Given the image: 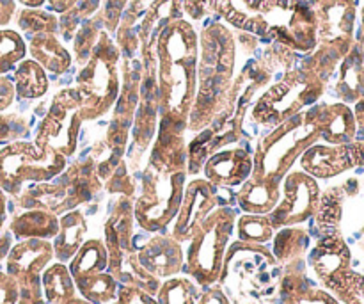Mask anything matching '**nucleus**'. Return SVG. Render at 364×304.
<instances>
[{
  "mask_svg": "<svg viewBox=\"0 0 364 304\" xmlns=\"http://www.w3.org/2000/svg\"><path fill=\"white\" fill-rule=\"evenodd\" d=\"M237 36L228 25L212 21L199 34L198 88L187 132H199L223 110L238 68Z\"/></svg>",
  "mask_w": 364,
  "mask_h": 304,
  "instance_id": "nucleus-2",
  "label": "nucleus"
},
{
  "mask_svg": "<svg viewBox=\"0 0 364 304\" xmlns=\"http://www.w3.org/2000/svg\"><path fill=\"white\" fill-rule=\"evenodd\" d=\"M181 9L191 20L201 21L210 14H215L217 0H180Z\"/></svg>",
  "mask_w": 364,
  "mask_h": 304,
  "instance_id": "nucleus-44",
  "label": "nucleus"
},
{
  "mask_svg": "<svg viewBox=\"0 0 364 304\" xmlns=\"http://www.w3.org/2000/svg\"><path fill=\"white\" fill-rule=\"evenodd\" d=\"M127 0H107V13H105V27L107 32H114L117 28V21L121 18V11L124 9Z\"/></svg>",
  "mask_w": 364,
  "mask_h": 304,
  "instance_id": "nucleus-50",
  "label": "nucleus"
},
{
  "mask_svg": "<svg viewBox=\"0 0 364 304\" xmlns=\"http://www.w3.org/2000/svg\"><path fill=\"white\" fill-rule=\"evenodd\" d=\"M18 28L27 34V38L36 34H57L59 32V18L52 11H43L41 7H23L16 18Z\"/></svg>",
  "mask_w": 364,
  "mask_h": 304,
  "instance_id": "nucleus-37",
  "label": "nucleus"
},
{
  "mask_svg": "<svg viewBox=\"0 0 364 304\" xmlns=\"http://www.w3.org/2000/svg\"><path fill=\"white\" fill-rule=\"evenodd\" d=\"M336 73L334 91L340 102L354 105L364 98V50L358 39L338 64Z\"/></svg>",
  "mask_w": 364,
  "mask_h": 304,
  "instance_id": "nucleus-23",
  "label": "nucleus"
},
{
  "mask_svg": "<svg viewBox=\"0 0 364 304\" xmlns=\"http://www.w3.org/2000/svg\"><path fill=\"white\" fill-rule=\"evenodd\" d=\"M109 194L112 196H128V198H135V192H137V180H135L134 174L128 169L127 162H119V166L112 171L109 178L103 184Z\"/></svg>",
  "mask_w": 364,
  "mask_h": 304,
  "instance_id": "nucleus-41",
  "label": "nucleus"
},
{
  "mask_svg": "<svg viewBox=\"0 0 364 304\" xmlns=\"http://www.w3.org/2000/svg\"><path fill=\"white\" fill-rule=\"evenodd\" d=\"M283 267L269 246L235 241L228 246L217 283L230 301L262 303L277 294Z\"/></svg>",
  "mask_w": 364,
  "mask_h": 304,
  "instance_id": "nucleus-3",
  "label": "nucleus"
},
{
  "mask_svg": "<svg viewBox=\"0 0 364 304\" xmlns=\"http://www.w3.org/2000/svg\"><path fill=\"white\" fill-rule=\"evenodd\" d=\"M320 182L309 177L301 167H294L281 182V199L269 219L276 230L308 223L316 214L320 203Z\"/></svg>",
  "mask_w": 364,
  "mask_h": 304,
  "instance_id": "nucleus-13",
  "label": "nucleus"
},
{
  "mask_svg": "<svg viewBox=\"0 0 364 304\" xmlns=\"http://www.w3.org/2000/svg\"><path fill=\"white\" fill-rule=\"evenodd\" d=\"M7 198H9V196L0 189V235H2L4 226H6L7 221Z\"/></svg>",
  "mask_w": 364,
  "mask_h": 304,
  "instance_id": "nucleus-55",
  "label": "nucleus"
},
{
  "mask_svg": "<svg viewBox=\"0 0 364 304\" xmlns=\"http://www.w3.org/2000/svg\"><path fill=\"white\" fill-rule=\"evenodd\" d=\"M363 231H364V228H363Z\"/></svg>",
  "mask_w": 364,
  "mask_h": 304,
  "instance_id": "nucleus-60",
  "label": "nucleus"
},
{
  "mask_svg": "<svg viewBox=\"0 0 364 304\" xmlns=\"http://www.w3.org/2000/svg\"><path fill=\"white\" fill-rule=\"evenodd\" d=\"M27 52L46 73L52 77H63L73 64V56L60 43L57 34H36L27 41Z\"/></svg>",
  "mask_w": 364,
  "mask_h": 304,
  "instance_id": "nucleus-25",
  "label": "nucleus"
},
{
  "mask_svg": "<svg viewBox=\"0 0 364 304\" xmlns=\"http://www.w3.org/2000/svg\"><path fill=\"white\" fill-rule=\"evenodd\" d=\"M64 304H95V303H91V301H87V299H84V298H80V295H75L73 299H70V301L68 303H64ZM110 304H116V303H110Z\"/></svg>",
  "mask_w": 364,
  "mask_h": 304,
  "instance_id": "nucleus-58",
  "label": "nucleus"
},
{
  "mask_svg": "<svg viewBox=\"0 0 364 304\" xmlns=\"http://www.w3.org/2000/svg\"><path fill=\"white\" fill-rule=\"evenodd\" d=\"M9 231L14 241H23V239L52 241L59 231V216L41 209L21 210L11 219Z\"/></svg>",
  "mask_w": 364,
  "mask_h": 304,
  "instance_id": "nucleus-27",
  "label": "nucleus"
},
{
  "mask_svg": "<svg viewBox=\"0 0 364 304\" xmlns=\"http://www.w3.org/2000/svg\"><path fill=\"white\" fill-rule=\"evenodd\" d=\"M80 105L82 100L77 88L57 91L36 128V145L48 152L60 153L66 159L73 157L77 153L82 125H84Z\"/></svg>",
  "mask_w": 364,
  "mask_h": 304,
  "instance_id": "nucleus-12",
  "label": "nucleus"
},
{
  "mask_svg": "<svg viewBox=\"0 0 364 304\" xmlns=\"http://www.w3.org/2000/svg\"><path fill=\"white\" fill-rule=\"evenodd\" d=\"M306 267L315 274L320 287L329 290L347 271L352 269V251L341 231L320 235L306 255Z\"/></svg>",
  "mask_w": 364,
  "mask_h": 304,
  "instance_id": "nucleus-18",
  "label": "nucleus"
},
{
  "mask_svg": "<svg viewBox=\"0 0 364 304\" xmlns=\"http://www.w3.org/2000/svg\"><path fill=\"white\" fill-rule=\"evenodd\" d=\"M102 189L103 182L96 174V166L89 157L68 162L66 169L52 180L25 187L21 194L14 198V203L21 210L41 209L63 216L91 203Z\"/></svg>",
  "mask_w": 364,
  "mask_h": 304,
  "instance_id": "nucleus-6",
  "label": "nucleus"
},
{
  "mask_svg": "<svg viewBox=\"0 0 364 304\" xmlns=\"http://www.w3.org/2000/svg\"><path fill=\"white\" fill-rule=\"evenodd\" d=\"M316 18V45L347 56L355 41L358 0H322L313 6Z\"/></svg>",
  "mask_w": 364,
  "mask_h": 304,
  "instance_id": "nucleus-16",
  "label": "nucleus"
},
{
  "mask_svg": "<svg viewBox=\"0 0 364 304\" xmlns=\"http://www.w3.org/2000/svg\"><path fill=\"white\" fill-rule=\"evenodd\" d=\"M354 194L355 191L348 189V182H345L343 185H333V187L326 189L320 194L318 209H316L315 217H313L320 235L340 231V223L341 217H343V203L345 199Z\"/></svg>",
  "mask_w": 364,
  "mask_h": 304,
  "instance_id": "nucleus-29",
  "label": "nucleus"
},
{
  "mask_svg": "<svg viewBox=\"0 0 364 304\" xmlns=\"http://www.w3.org/2000/svg\"><path fill=\"white\" fill-rule=\"evenodd\" d=\"M252 169V150L245 146H231L213 153L205 162L201 173L215 187L235 189L251 177Z\"/></svg>",
  "mask_w": 364,
  "mask_h": 304,
  "instance_id": "nucleus-21",
  "label": "nucleus"
},
{
  "mask_svg": "<svg viewBox=\"0 0 364 304\" xmlns=\"http://www.w3.org/2000/svg\"><path fill=\"white\" fill-rule=\"evenodd\" d=\"M121 50L107 31L98 36L91 56L77 73V91L80 95V116L85 121H96L107 116L116 105L121 91L119 75Z\"/></svg>",
  "mask_w": 364,
  "mask_h": 304,
  "instance_id": "nucleus-7",
  "label": "nucleus"
},
{
  "mask_svg": "<svg viewBox=\"0 0 364 304\" xmlns=\"http://www.w3.org/2000/svg\"><path fill=\"white\" fill-rule=\"evenodd\" d=\"M201 292L203 288L191 276L176 274L162 280L155 298L159 304H196Z\"/></svg>",
  "mask_w": 364,
  "mask_h": 304,
  "instance_id": "nucleus-34",
  "label": "nucleus"
},
{
  "mask_svg": "<svg viewBox=\"0 0 364 304\" xmlns=\"http://www.w3.org/2000/svg\"><path fill=\"white\" fill-rule=\"evenodd\" d=\"M139 263L159 280L183 273V244L174 241L169 234H149L142 244L137 246Z\"/></svg>",
  "mask_w": 364,
  "mask_h": 304,
  "instance_id": "nucleus-20",
  "label": "nucleus"
},
{
  "mask_svg": "<svg viewBox=\"0 0 364 304\" xmlns=\"http://www.w3.org/2000/svg\"><path fill=\"white\" fill-rule=\"evenodd\" d=\"M277 77L279 78L270 82L269 88L256 98L245 116L255 127L267 128V132L318 103L327 89V82L302 68L301 61L297 66Z\"/></svg>",
  "mask_w": 364,
  "mask_h": 304,
  "instance_id": "nucleus-4",
  "label": "nucleus"
},
{
  "mask_svg": "<svg viewBox=\"0 0 364 304\" xmlns=\"http://www.w3.org/2000/svg\"><path fill=\"white\" fill-rule=\"evenodd\" d=\"M274 234H276V228L270 223L269 214H238L237 223H235L237 241L269 246Z\"/></svg>",
  "mask_w": 364,
  "mask_h": 304,
  "instance_id": "nucleus-35",
  "label": "nucleus"
},
{
  "mask_svg": "<svg viewBox=\"0 0 364 304\" xmlns=\"http://www.w3.org/2000/svg\"><path fill=\"white\" fill-rule=\"evenodd\" d=\"M48 4V9L55 14H64L68 11L73 9L78 4V0H46Z\"/></svg>",
  "mask_w": 364,
  "mask_h": 304,
  "instance_id": "nucleus-54",
  "label": "nucleus"
},
{
  "mask_svg": "<svg viewBox=\"0 0 364 304\" xmlns=\"http://www.w3.org/2000/svg\"><path fill=\"white\" fill-rule=\"evenodd\" d=\"M41 287L46 304H64L78 294L68 263L55 260L43 271Z\"/></svg>",
  "mask_w": 364,
  "mask_h": 304,
  "instance_id": "nucleus-32",
  "label": "nucleus"
},
{
  "mask_svg": "<svg viewBox=\"0 0 364 304\" xmlns=\"http://www.w3.org/2000/svg\"><path fill=\"white\" fill-rule=\"evenodd\" d=\"M263 0H217L215 14L238 31L251 32Z\"/></svg>",
  "mask_w": 364,
  "mask_h": 304,
  "instance_id": "nucleus-36",
  "label": "nucleus"
},
{
  "mask_svg": "<svg viewBox=\"0 0 364 304\" xmlns=\"http://www.w3.org/2000/svg\"><path fill=\"white\" fill-rule=\"evenodd\" d=\"M352 112H354L355 120V141L364 142V98L359 100L358 103H354Z\"/></svg>",
  "mask_w": 364,
  "mask_h": 304,
  "instance_id": "nucleus-51",
  "label": "nucleus"
},
{
  "mask_svg": "<svg viewBox=\"0 0 364 304\" xmlns=\"http://www.w3.org/2000/svg\"><path fill=\"white\" fill-rule=\"evenodd\" d=\"M315 120L320 134V142L347 145V142L355 141L354 112L347 103H315Z\"/></svg>",
  "mask_w": 364,
  "mask_h": 304,
  "instance_id": "nucleus-22",
  "label": "nucleus"
},
{
  "mask_svg": "<svg viewBox=\"0 0 364 304\" xmlns=\"http://www.w3.org/2000/svg\"><path fill=\"white\" fill-rule=\"evenodd\" d=\"M89 234L87 217L84 210L75 209L59 216V231L52 239L55 262L68 263L84 244Z\"/></svg>",
  "mask_w": 364,
  "mask_h": 304,
  "instance_id": "nucleus-26",
  "label": "nucleus"
},
{
  "mask_svg": "<svg viewBox=\"0 0 364 304\" xmlns=\"http://www.w3.org/2000/svg\"><path fill=\"white\" fill-rule=\"evenodd\" d=\"M159 127L187 132L198 88L199 34L185 18H174L160 28L155 41Z\"/></svg>",
  "mask_w": 364,
  "mask_h": 304,
  "instance_id": "nucleus-1",
  "label": "nucleus"
},
{
  "mask_svg": "<svg viewBox=\"0 0 364 304\" xmlns=\"http://www.w3.org/2000/svg\"><path fill=\"white\" fill-rule=\"evenodd\" d=\"M100 32L102 31H98V25H96V21L91 20V18H85V20H82V23L78 25L77 32H75L73 36L75 61H77L78 66H82V64L89 59L96 41H98Z\"/></svg>",
  "mask_w": 364,
  "mask_h": 304,
  "instance_id": "nucleus-40",
  "label": "nucleus"
},
{
  "mask_svg": "<svg viewBox=\"0 0 364 304\" xmlns=\"http://www.w3.org/2000/svg\"><path fill=\"white\" fill-rule=\"evenodd\" d=\"M75 287H77L80 298L95 304L116 303L117 290H119V283L109 271L80 278V280L75 281Z\"/></svg>",
  "mask_w": 364,
  "mask_h": 304,
  "instance_id": "nucleus-33",
  "label": "nucleus"
},
{
  "mask_svg": "<svg viewBox=\"0 0 364 304\" xmlns=\"http://www.w3.org/2000/svg\"><path fill=\"white\" fill-rule=\"evenodd\" d=\"M18 283L13 276L0 269V304H16L18 303Z\"/></svg>",
  "mask_w": 364,
  "mask_h": 304,
  "instance_id": "nucleus-46",
  "label": "nucleus"
},
{
  "mask_svg": "<svg viewBox=\"0 0 364 304\" xmlns=\"http://www.w3.org/2000/svg\"><path fill=\"white\" fill-rule=\"evenodd\" d=\"M251 34L267 43H281L297 53H309L318 43L315 11L301 0H263Z\"/></svg>",
  "mask_w": 364,
  "mask_h": 304,
  "instance_id": "nucleus-10",
  "label": "nucleus"
},
{
  "mask_svg": "<svg viewBox=\"0 0 364 304\" xmlns=\"http://www.w3.org/2000/svg\"><path fill=\"white\" fill-rule=\"evenodd\" d=\"M98 6L100 0H78V4L73 7V11L80 20H85V18H89L96 9H98Z\"/></svg>",
  "mask_w": 364,
  "mask_h": 304,
  "instance_id": "nucleus-53",
  "label": "nucleus"
},
{
  "mask_svg": "<svg viewBox=\"0 0 364 304\" xmlns=\"http://www.w3.org/2000/svg\"><path fill=\"white\" fill-rule=\"evenodd\" d=\"M281 182L251 174L235 194L238 210L244 214H270L281 199Z\"/></svg>",
  "mask_w": 364,
  "mask_h": 304,
  "instance_id": "nucleus-24",
  "label": "nucleus"
},
{
  "mask_svg": "<svg viewBox=\"0 0 364 304\" xmlns=\"http://www.w3.org/2000/svg\"><path fill=\"white\" fill-rule=\"evenodd\" d=\"M27 41L13 28H0V75L13 71L27 57Z\"/></svg>",
  "mask_w": 364,
  "mask_h": 304,
  "instance_id": "nucleus-38",
  "label": "nucleus"
},
{
  "mask_svg": "<svg viewBox=\"0 0 364 304\" xmlns=\"http://www.w3.org/2000/svg\"><path fill=\"white\" fill-rule=\"evenodd\" d=\"M116 304H159L155 295L148 294L139 287H130V285H119L117 290Z\"/></svg>",
  "mask_w": 364,
  "mask_h": 304,
  "instance_id": "nucleus-45",
  "label": "nucleus"
},
{
  "mask_svg": "<svg viewBox=\"0 0 364 304\" xmlns=\"http://www.w3.org/2000/svg\"><path fill=\"white\" fill-rule=\"evenodd\" d=\"M55 260L52 241L23 239L11 246L6 256V273L14 278L20 287L41 283V274Z\"/></svg>",
  "mask_w": 364,
  "mask_h": 304,
  "instance_id": "nucleus-19",
  "label": "nucleus"
},
{
  "mask_svg": "<svg viewBox=\"0 0 364 304\" xmlns=\"http://www.w3.org/2000/svg\"><path fill=\"white\" fill-rule=\"evenodd\" d=\"M283 304H341L334 298L331 292H327L326 288L318 287V285H313L308 290H304L302 294L294 295V298L287 299Z\"/></svg>",
  "mask_w": 364,
  "mask_h": 304,
  "instance_id": "nucleus-43",
  "label": "nucleus"
},
{
  "mask_svg": "<svg viewBox=\"0 0 364 304\" xmlns=\"http://www.w3.org/2000/svg\"><path fill=\"white\" fill-rule=\"evenodd\" d=\"M13 71V84L14 89H16V98L38 100L48 93V73L34 59L25 57Z\"/></svg>",
  "mask_w": 364,
  "mask_h": 304,
  "instance_id": "nucleus-31",
  "label": "nucleus"
},
{
  "mask_svg": "<svg viewBox=\"0 0 364 304\" xmlns=\"http://www.w3.org/2000/svg\"><path fill=\"white\" fill-rule=\"evenodd\" d=\"M237 217L238 209L235 206H217L188 241L181 274L191 276L201 288L219 281L224 255L235 235Z\"/></svg>",
  "mask_w": 364,
  "mask_h": 304,
  "instance_id": "nucleus-9",
  "label": "nucleus"
},
{
  "mask_svg": "<svg viewBox=\"0 0 364 304\" xmlns=\"http://www.w3.org/2000/svg\"><path fill=\"white\" fill-rule=\"evenodd\" d=\"M301 2H304V4H308V6H316V4L318 2H322V0H301Z\"/></svg>",
  "mask_w": 364,
  "mask_h": 304,
  "instance_id": "nucleus-59",
  "label": "nucleus"
},
{
  "mask_svg": "<svg viewBox=\"0 0 364 304\" xmlns=\"http://www.w3.org/2000/svg\"><path fill=\"white\" fill-rule=\"evenodd\" d=\"M160 121V107H159V88H156V63L144 66L142 64V78L141 88H139V103L134 114V123L130 130V142L127 148V162L128 169L134 174L137 167V160L149 152L153 141L156 137Z\"/></svg>",
  "mask_w": 364,
  "mask_h": 304,
  "instance_id": "nucleus-14",
  "label": "nucleus"
},
{
  "mask_svg": "<svg viewBox=\"0 0 364 304\" xmlns=\"http://www.w3.org/2000/svg\"><path fill=\"white\" fill-rule=\"evenodd\" d=\"M272 255L276 256L281 267L294 266V263L304 262L309 248H311V235L302 224L299 226H287L276 230L272 239Z\"/></svg>",
  "mask_w": 364,
  "mask_h": 304,
  "instance_id": "nucleus-28",
  "label": "nucleus"
},
{
  "mask_svg": "<svg viewBox=\"0 0 364 304\" xmlns=\"http://www.w3.org/2000/svg\"><path fill=\"white\" fill-rule=\"evenodd\" d=\"M16 14V0H0V27H6Z\"/></svg>",
  "mask_w": 364,
  "mask_h": 304,
  "instance_id": "nucleus-52",
  "label": "nucleus"
},
{
  "mask_svg": "<svg viewBox=\"0 0 364 304\" xmlns=\"http://www.w3.org/2000/svg\"><path fill=\"white\" fill-rule=\"evenodd\" d=\"M327 292L341 304H364V274L347 271Z\"/></svg>",
  "mask_w": 364,
  "mask_h": 304,
  "instance_id": "nucleus-39",
  "label": "nucleus"
},
{
  "mask_svg": "<svg viewBox=\"0 0 364 304\" xmlns=\"http://www.w3.org/2000/svg\"><path fill=\"white\" fill-rule=\"evenodd\" d=\"M23 7H43L46 4V0H16Z\"/></svg>",
  "mask_w": 364,
  "mask_h": 304,
  "instance_id": "nucleus-57",
  "label": "nucleus"
},
{
  "mask_svg": "<svg viewBox=\"0 0 364 304\" xmlns=\"http://www.w3.org/2000/svg\"><path fill=\"white\" fill-rule=\"evenodd\" d=\"M220 206V189L210 184L205 177H194L185 184L183 198L167 234L180 244L191 241L203 221Z\"/></svg>",
  "mask_w": 364,
  "mask_h": 304,
  "instance_id": "nucleus-15",
  "label": "nucleus"
},
{
  "mask_svg": "<svg viewBox=\"0 0 364 304\" xmlns=\"http://www.w3.org/2000/svg\"><path fill=\"white\" fill-rule=\"evenodd\" d=\"M355 39L361 43L363 50H364V0H363V6H361V13H359V31H358V36H355Z\"/></svg>",
  "mask_w": 364,
  "mask_h": 304,
  "instance_id": "nucleus-56",
  "label": "nucleus"
},
{
  "mask_svg": "<svg viewBox=\"0 0 364 304\" xmlns=\"http://www.w3.org/2000/svg\"><path fill=\"white\" fill-rule=\"evenodd\" d=\"M28 134V125L18 114L0 112V146H6L13 141L25 139Z\"/></svg>",
  "mask_w": 364,
  "mask_h": 304,
  "instance_id": "nucleus-42",
  "label": "nucleus"
},
{
  "mask_svg": "<svg viewBox=\"0 0 364 304\" xmlns=\"http://www.w3.org/2000/svg\"><path fill=\"white\" fill-rule=\"evenodd\" d=\"M196 304H233L230 298L226 295L224 288L219 283L210 285V287L203 288L201 295H199L198 303Z\"/></svg>",
  "mask_w": 364,
  "mask_h": 304,
  "instance_id": "nucleus-48",
  "label": "nucleus"
},
{
  "mask_svg": "<svg viewBox=\"0 0 364 304\" xmlns=\"http://www.w3.org/2000/svg\"><path fill=\"white\" fill-rule=\"evenodd\" d=\"M18 303L16 304H46L45 295H43L41 283L28 285V287L18 288Z\"/></svg>",
  "mask_w": 364,
  "mask_h": 304,
  "instance_id": "nucleus-49",
  "label": "nucleus"
},
{
  "mask_svg": "<svg viewBox=\"0 0 364 304\" xmlns=\"http://www.w3.org/2000/svg\"><path fill=\"white\" fill-rule=\"evenodd\" d=\"M187 169H166L146 162L141 171V189L134 198V217L139 230L146 234H166L183 198Z\"/></svg>",
  "mask_w": 364,
  "mask_h": 304,
  "instance_id": "nucleus-8",
  "label": "nucleus"
},
{
  "mask_svg": "<svg viewBox=\"0 0 364 304\" xmlns=\"http://www.w3.org/2000/svg\"><path fill=\"white\" fill-rule=\"evenodd\" d=\"M318 141L315 105H311L267 132L252 148V177L281 182L288 171L294 169L302 153Z\"/></svg>",
  "mask_w": 364,
  "mask_h": 304,
  "instance_id": "nucleus-5",
  "label": "nucleus"
},
{
  "mask_svg": "<svg viewBox=\"0 0 364 304\" xmlns=\"http://www.w3.org/2000/svg\"><path fill=\"white\" fill-rule=\"evenodd\" d=\"M107 266H109V255H107L105 242H103V239L96 237L85 239L80 249L68 262V269H70L75 281L107 271Z\"/></svg>",
  "mask_w": 364,
  "mask_h": 304,
  "instance_id": "nucleus-30",
  "label": "nucleus"
},
{
  "mask_svg": "<svg viewBox=\"0 0 364 304\" xmlns=\"http://www.w3.org/2000/svg\"><path fill=\"white\" fill-rule=\"evenodd\" d=\"M66 166L68 159L60 153L39 148L27 139L13 141L0 148V189L14 199L25 187L52 180Z\"/></svg>",
  "mask_w": 364,
  "mask_h": 304,
  "instance_id": "nucleus-11",
  "label": "nucleus"
},
{
  "mask_svg": "<svg viewBox=\"0 0 364 304\" xmlns=\"http://www.w3.org/2000/svg\"><path fill=\"white\" fill-rule=\"evenodd\" d=\"M16 100L13 78L7 75H0V112H7Z\"/></svg>",
  "mask_w": 364,
  "mask_h": 304,
  "instance_id": "nucleus-47",
  "label": "nucleus"
},
{
  "mask_svg": "<svg viewBox=\"0 0 364 304\" xmlns=\"http://www.w3.org/2000/svg\"><path fill=\"white\" fill-rule=\"evenodd\" d=\"M299 167L316 178L331 180L347 171L364 167V142L352 141L347 145H326L315 142L299 159Z\"/></svg>",
  "mask_w": 364,
  "mask_h": 304,
  "instance_id": "nucleus-17",
  "label": "nucleus"
}]
</instances>
